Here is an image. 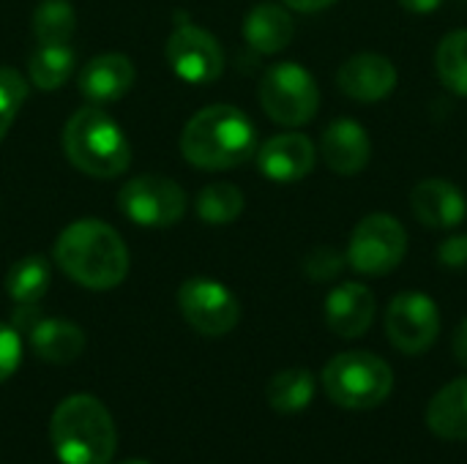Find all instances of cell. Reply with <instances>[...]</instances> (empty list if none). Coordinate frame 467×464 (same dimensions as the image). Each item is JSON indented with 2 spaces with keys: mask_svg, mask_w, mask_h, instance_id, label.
<instances>
[{
  "mask_svg": "<svg viewBox=\"0 0 467 464\" xmlns=\"http://www.w3.org/2000/svg\"><path fill=\"white\" fill-rule=\"evenodd\" d=\"M244 213V191L233 183H211L197 194V216L211 227L233 224Z\"/></svg>",
  "mask_w": 467,
  "mask_h": 464,
  "instance_id": "cb8c5ba5",
  "label": "cell"
},
{
  "mask_svg": "<svg viewBox=\"0 0 467 464\" xmlns=\"http://www.w3.org/2000/svg\"><path fill=\"white\" fill-rule=\"evenodd\" d=\"M120 464H150V462H145V459H126V462H120Z\"/></svg>",
  "mask_w": 467,
  "mask_h": 464,
  "instance_id": "836d02e7",
  "label": "cell"
},
{
  "mask_svg": "<svg viewBox=\"0 0 467 464\" xmlns=\"http://www.w3.org/2000/svg\"><path fill=\"white\" fill-rule=\"evenodd\" d=\"M451 347H454V358L460 361V366H465L467 369V317L457 325Z\"/></svg>",
  "mask_w": 467,
  "mask_h": 464,
  "instance_id": "4dcf8cb0",
  "label": "cell"
},
{
  "mask_svg": "<svg viewBox=\"0 0 467 464\" xmlns=\"http://www.w3.org/2000/svg\"><path fill=\"white\" fill-rule=\"evenodd\" d=\"M260 104L282 126H304L317 115L320 88L298 63H276L260 79Z\"/></svg>",
  "mask_w": 467,
  "mask_h": 464,
  "instance_id": "8992f818",
  "label": "cell"
},
{
  "mask_svg": "<svg viewBox=\"0 0 467 464\" xmlns=\"http://www.w3.org/2000/svg\"><path fill=\"white\" fill-rule=\"evenodd\" d=\"M27 98V82L14 66H0V142L8 134L19 107Z\"/></svg>",
  "mask_w": 467,
  "mask_h": 464,
  "instance_id": "4316f807",
  "label": "cell"
},
{
  "mask_svg": "<svg viewBox=\"0 0 467 464\" xmlns=\"http://www.w3.org/2000/svg\"><path fill=\"white\" fill-rule=\"evenodd\" d=\"M389 342L405 356L427 353L441 334V312L424 293H400L386 309Z\"/></svg>",
  "mask_w": 467,
  "mask_h": 464,
  "instance_id": "30bf717a",
  "label": "cell"
},
{
  "mask_svg": "<svg viewBox=\"0 0 467 464\" xmlns=\"http://www.w3.org/2000/svg\"><path fill=\"white\" fill-rule=\"evenodd\" d=\"M265 399L282 416L304 413L315 399V377H312V372L296 366V369H285V372L274 375L268 380Z\"/></svg>",
  "mask_w": 467,
  "mask_h": 464,
  "instance_id": "44dd1931",
  "label": "cell"
},
{
  "mask_svg": "<svg viewBox=\"0 0 467 464\" xmlns=\"http://www.w3.org/2000/svg\"><path fill=\"white\" fill-rule=\"evenodd\" d=\"M400 5L408 8V11H413V14H430V11L441 8L443 0H400Z\"/></svg>",
  "mask_w": 467,
  "mask_h": 464,
  "instance_id": "d6a6232c",
  "label": "cell"
},
{
  "mask_svg": "<svg viewBox=\"0 0 467 464\" xmlns=\"http://www.w3.org/2000/svg\"><path fill=\"white\" fill-rule=\"evenodd\" d=\"M438 263L449 271H460L467 265V235H451L438 246Z\"/></svg>",
  "mask_w": 467,
  "mask_h": 464,
  "instance_id": "f546056e",
  "label": "cell"
},
{
  "mask_svg": "<svg viewBox=\"0 0 467 464\" xmlns=\"http://www.w3.org/2000/svg\"><path fill=\"white\" fill-rule=\"evenodd\" d=\"M408 254V232L391 213H369L361 219L348 243V263L364 276H386Z\"/></svg>",
  "mask_w": 467,
  "mask_h": 464,
  "instance_id": "52a82bcc",
  "label": "cell"
},
{
  "mask_svg": "<svg viewBox=\"0 0 467 464\" xmlns=\"http://www.w3.org/2000/svg\"><path fill=\"white\" fill-rule=\"evenodd\" d=\"M74 66H77V55L71 44H38L27 57L30 82L47 93L57 90L71 77Z\"/></svg>",
  "mask_w": 467,
  "mask_h": 464,
  "instance_id": "7402d4cb",
  "label": "cell"
},
{
  "mask_svg": "<svg viewBox=\"0 0 467 464\" xmlns=\"http://www.w3.org/2000/svg\"><path fill=\"white\" fill-rule=\"evenodd\" d=\"M118 205L134 224L161 230L183 219L186 191L164 175H137L118 191Z\"/></svg>",
  "mask_w": 467,
  "mask_h": 464,
  "instance_id": "ba28073f",
  "label": "cell"
},
{
  "mask_svg": "<svg viewBox=\"0 0 467 464\" xmlns=\"http://www.w3.org/2000/svg\"><path fill=\"white\" fill-rule=\"evenodd\" d=\"M296 36L293 16L276 3H257L244 19V38L260 55L282 52Z\"/></svg>",
  "mask_w": 467,
  "mask_h": 464,
  "instance_id": "d6986e66",
  "label": "cell"
},
{
  "mask_svg": "<svg viewBox=\"0 0 467 464\" xmlns=\"http://www.w3.org/2000/svg\"><path fill=\"white\" fill-rule=\"evenodd\" d=\"M342 268H345V254L337 252L334 246H317L304 260V271L315 282H331L342 273Z\"/></svg>",
  "mask_w": 467,
  "mask_h": 464,
  "instance_id": "83f0119b",
  "label": "cell"
},
{
  "mask_svg": "<svg viewBox=\"0 0 467 464\" xmlns=\"http://www.w3.org/2000/svg\"><path fill=\"white\" fill-rule=\"evenodd\" d=\"M167 63L183 82L205 85L222 77L224 52L208 30L186 22L178 25L167 38Z\"/></svg>",
  "mask_w": 467,
  "mask_h": 464,
  "instance_id": "8fae6325",
  "label": "cell"
},
{
  "mask_svg": "<svg viewBox=\"0 0 467 464\" xmlns=\"http://www.w3.org/2000/svg\"><path fill=\"white\" fill-rule=\"evenodd\" d=\"M435 68L443 88L457 96H467V30H454L441 38L435 52Z\"/></svg>",
  "mask_w": 467,
  "mask_h": 464,
  "instance_id": "484cf974",
  "label": "cell"
},
{
  "mask_svg": "<svg viewBox=\"0 0 467 464\" xmlns=\"http://www.w3.org/2000/svg\"><path fill=\"white\" fill-rule=\"evenodd\" d=\"M178 306L183 320L202 336H224L241 320L238 298L213 279H186L178 290Z\"/></svg>",
  "mask_w": 467,
  "mask_h": 464,
  "instance_id": "9c48e42d",
  "label": "cell"
},
{
  "mask_svg": "<svg viewBox=\"0 0 467 464\" xmlns=\"http://www.w3.org/2000/svg\"><path fill=\"white\" fill-rule=\"evenodd\" d=\"M282 3H287L290 8L304 11V14H315V11H323V8L334 5L337 0H282Z\"/></svg>",
  "mask_w": 467,
  "mask_h": 464,
  "instance_id": "1f68e13d",
  "label": "cell"
},
{
  "mask_svg": "<svg viewBox=\"0 0 467 464\" xmlns=\"http://www.w3.org/2000/svg\"><path fill=\"white\" fill-rule=\"evenodd\" d=\"M49 290V263L44 257H22L5 273V293L16 306H38Z\"/></svg>",
  "mask_w": 467,
  "mask_h": 464,
  "instance_id": "603a6c76",
  "label": "cell"
},
{
  "mask_svg": "<svg viewBox=\"0 0 467 464\" xmlns=\"http://www.w3.org/2000/svg\"><path fill=\"white\" fill-rule=\"evenodd\" d=\"M77 11L68 0H44L33 11V33L38 44H71Z\"/></svg>",
  "mask_w": 467,
  "mask_h": 464,
  "instance_id": "d4e9b609",
  "label": "cell"
},
{
  "mask_svg": "<svg viewBox=\"0 0 467 464\" xmlns=\"http://www.w3.org/2000/svg\"><path fill=\"white\" fill-rule=\"evenodd\" d=\"M337 82L345 96L364 101V104H375L394 93L397 68L389 57H383L378 52H361V55H353L339 68Z\"/></svg>",
  "mask_w": 467,
  "mask_h": 464,
  "instance_id": "4fadbf2b",
  "label": "cell"
},
{
  "mask_svg": "<svg viewBox=\"0 0 467 464\" xmlns=\"http://www.w3.org/2000/svg\"><path fill=\"white\" fill-rule=\"evenodd\" d=\"M427 427L443 440H467V377L451 380L432 397L427 407Z\"/></svg>",
  "mask_w": 467,
  "mask_h": 464,
  "instance_id": "ffe728a7",
  "label": "cell"
},
{
  "mask_svg": "<svg viewBox=\"0 0 467 464\" xmlns=\"http://www.w3.org/2000/svg\"><path fill=\"white\" fill-rule=\"evenodd\" d=\"M134 63L120 52L90 57L79 71V93L93 104L120 101L134 85Z\"/></svg>",
  "mask_w": 467,
  "mask_h": 464,
  "instance_id": "9a60e30c",
  "label": "cell"
},
{
  "mask_svg": "<svg viewBox=\"0 0 467 464\" xmlns=\"http://www.w3.org/2000/svg\"><path fill=\"white\" fill-rule=\"evenodd\" d=\"M55 263L88 290H112L129 273L126 243L101 219L71 222L55 241Z\"/></svg>",
  "mask_w": 467,
  "mask_h": 464,
  "instance_id": "6da1fadb",
  "label": "cell"
},
{
  "mask_svg": "<svg viewBox=\"0 0 467 464\" xmlns=\"http://www.w3.org/2000/svg\"><path fill=\"white\" fill-rule=\"evenodd\" d=\"M410 208H413L416 219L432 230L457 227L465 222L467 213L465 194L443 178L421 180L410 194Z\"/></svg>",
  "mask_w": 467,
  "mask_h": 464,
  "instance_id": "e0dca14e",
  "label": "cell"
},
{
  "mask_svg": "<svg viewBox=\"0 0 467 464\" xmlns=\"http://www.w3.org/2000/svg\"><path fill=\"white\" fill-rule=\"evenodd\" d=\"M22 361V339L14 325L0 323V383H5Z\"/></svg>",
  "mask_w": 467,
  "mask_h": 464,
  "instance_id": "f1b7e54d",
  "label": "cell"
},
{
  "mask_svg": "<svg viewBox=\"0 0 467 464\" xmlns=\"http://www.w3.org/2000/svg\"><path fill=\"white\" fill-rule=\"evenodd\" d=\"M49 438L60 464H109L118 449L115 421L90 394L66 397L55 407Z\"/></svg>",
  "mask_w": 467,
  "mask_h": 464,
  "instance_id": "3957f363",
  "label": "cell"
},
{
  "mask_svg": "<svg viewBox=\"0 0 467 464\" xmlns=\"http://www.w3.org/2000/svg\"><path fill=\"white\" fill-rule=\"evenodd\" d=\"M30 347L33 353L55 366H66L74 364L82 350H85V334L79 325H74L71 320H60V317H41L30 331H27Z\"/></svg>",
  "mask_w": 467,
  "mask_h": 464,
  "instance_id": "ac0fdd59",
  "label": "cell"
},
{
  "mask_svg": "<svg viewBox=\"0 0 467 464\" xmlns=\"http://www.w3.org/2000/svg\"><path fill=\"white\" fill-rule=\"evenodd\" d=\"M260 172L274 183H298L304 180L317 161L315 142L306 134H276L257 153Z\"/></svg>",
  "mask_w": 467,
  "mask_h": 464,
  "instance_id": "7c38bea8",
  "label": "cell"
},
{
  "mask_svg": "<svg viewBox=\"0 0 467 464\" xmlns=\"http://www.w3.org/2000/svg\"><path fill=\"white\" fill-rule=\"evenodd\" d=\"M320 153L323 161L342 178L358 175L372 156V142L367 137V129L350 118L334 120L320 139Z\"/></svg>",
  "mask_w": 467,
  "mask_h": 464,
  "instance_id": "2e32d148",
  "label": "cell"
},
{
  "mask_svg": "<svg viewBox=\"0 0 467 464\" xmlns=\"http://www.w3.org/2000/svg\"><path fill=\"white\" fill-rule=\"evenodd\" d=\"M378 301L369 287L358 282H345L326 298V323L339 339H358L375 323Z\"/></svg>",
  "mask_w": 467,
  "mask_h": 464,
  "instance_id": "5bb4252c",
  "label": "cell"
},
{
  "mask_svg": "<svg viewBox=\"0 0 467 464\" xmlns=\"http://www.w3.org/2000/svg\"><path fill=\"white\" fill-rule=\"evenodd\" d=\"M181 153L200 170H233L257 153V129L238 107L211 104L183 126Z\"/></svg>",
  "mask_w": 467,
  "mask_h": 464,
  "instance_id": "7a4b0ae2",
  "label": "cell"
},
{
  "mask_svg": "<svg viewBox=\"0 0 467 464\" xmlns=\"http://www.w3.org/2000/svg\"><path fill=\"white\" fill-rule=\"evenodd\" d=\"M323 391L342 410H375L391 397L394 372L375 353L348 350L326 364Z\"/></svg>",
  "mask_w": 467,
  "mask_h": 464,
  "instance_id": "5b68a950",
  "label": "cell"
},
{
  "mask_svg": "<svg viewBox=\"0 0 467 464\" xmlns=\"http://www.w3.org/2000/svg\"><path fill=\"white\" fill-rule=\"evenodd\" d=\"M66 159L90 178H118L131 164V145L123 129L99 107L77 109L63 129Z\"/></svg>",
  "mask_w": 467,
  "mask_h": 464,
  "instance_id": "277c9868",
  "label": "cell"
}]
</instances>
